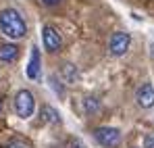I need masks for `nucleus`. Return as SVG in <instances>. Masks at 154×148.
<instances>
[{"mask_svg":"<svg viewBox=\"0 0 154 148\" xmlns=\"http://www.w3.org/2000/svg\"><path fill=\"white\" fill-rule=\"evenodd\" d=\"M2 106H4V104H2V98H0V113H2Z\"/></svg>","mask_w":154,"mask_h":148,"instance_id":"2eb2a0df","label":"nucleus"},{"mask_svg":"<svg viewBox=\"0 0 154 148\" xmlns=\"http://www.w3.org/2000/svg\"><path fill=\"white\" fill-rule=\"evenodd\" d=\"M135 102L140 109H152L154 106V86L152 83H142L137 94H135Z\"/></svg>","mask_w":154,"mask_h":148,"instance_id":"423d86ee","label":"nucleus"},{"mask_svg":"<svg viewBox=\"0 0 154 148\" xmlns=\"http://www.w3.org/2000/svg\"><path fill=\"white\" fill-rule=\"evenodd\" d=\"M131 46V36L125 31H115L108 40V52L112 56H123Z\"/></svg>","mask_w":154,"mask_h":148,"instance_id":"20e7f679","label":"nucleus"},{"mask_svg":"<svg viewBox=\"0 0 154 148\" xmlns=\"http://www.w3.org/2000/svg\"><path fill=\"white\" fill-rule=\"evenodd\" d=\"M27 77L29 79H40V50L31 48V56H29V65H27Z\"/></svg>","mask_w":154,"mask_h":148,"instance_id":"6e6552de","label":"nucleus"},{"mask_svg":"<svg viewBox=\"0 0 154 148\" xmlns=\"http://www.w3.org/2000/svg\"><path fill=\"white\" fill-rule=\"evenodd\" d=\"M40 117H42L44 123H52V125L60 123V115H58V111H56L54 106H50V104H44V106H42Z\"/></svg>","mask_w":154,"mask_h":148,"instance_id":"9d476101","label":"nucleus"},{"mask_svg":"<svg viewBox=\"0 0 154 148\" xmlns=\"http://www.w3.org/2000/svg\"><path fill=\"white\" fill-rule=\"evenodd\" d=\"M131 148H135V146H131Z\"/></svg>","mask_w":154,"mask_h":148,"instance_id":"dca6fc26","label":"nucleus"},{"mask_svg":"<svg viewBox=\"0 0 154 148\" xmlns=\"http://www.w3.org/2000/svg\"><path fill=\"white\" fill-rule=\"evenodd\" d=\"M19 56V48L15 44H0V61L2 63H13Z\"/></svg>","mask_w":154,"mask_h":148,"instance_id":"9b49d317","label":"nucleus"},{"mask_svg":"<svg viewBox=\"0 0 154 148\" xmlns=\"http://www.w3.org/2000/svg\"><path fill=\"white\" fill-rule=\"evenodd\" d=\"M81 106H83V111H85L88 115H94V113L100 111L102 100L98 98L96 94H88V96H83V100H81Z\"/></svg>","mask_w":154,"mask_h":148,"instance_id":"1a4fd4ad","label":"nucleus"},{"mask_svg":"<svg viewBox=\"0 0 154 148\" xmlns=\"http://www.w3.org/2000/svg\"><path fill=\"white\" fill-rule=\"evenodd\" d=\"M144 148H154V138L152 136H146V138H144Z\"/></svg>","mask_w":154,"mask_h":148,"instance_id":"ddd939ff","label":"nucleus"},{"mask_svg":"<svg viewBox=\"0 0 154 148\" xmlns=\"http://www.w3.org/2000/svg\"><path fill=\"white\" fill-rule=\"evenodd\" d=\"M4 148H31V144L27 140H23V138H11Z\"/></svg>","mask_w":154,"mask_h":148,"instance_id":"f8f14e48","label":"nucleus"},{"mask_svg":"<svg viewBox=\"0 0 154 148\" xmlns=\"http://www.w3.org/2000/svg\"><path fill=\"white\" fill-rule=\"evenodd\" d=\"M13 104H15V113H17L19 119H29L33 115V111H35V98H33V94L29 90H19L15 94Z\"/></svg>","mask_w":154,"mask_h":148,"instance_id":"f03ea898","label":"nucleus"},{"mask_svg":"<svg viewBox=\"0 0 154 148\" xmlns=\"http://www.w3.org/2000/svg\"><path fill=\"white\" fill-rule=\"evenodd\" d=\"M60 2H63V0H42L44 6H58Z\"/></svg>","mask_w":154,"mask_h":148,"instance_id":"4468645a","label":"nucleus"},{"mask_svg":"<svg viewBox=\"0 0 154 148\" xmlns=\"http://www.w3.org/2000/svg\"><path fill=\"white\" fill-rule=\"evenodd\" d=\"M94 138H96V142L100 146L115 148V146H119V142H121V129L110 127V125H104V127H98L94 131Z\"/></svg>","mask_w":154,"mask_h":148,"instance_id":"7ed1b4c3","label":"nucleus"},{"mask_svg":"<svg viewBox=\"0 0 154 148\" xmlns=\"http://www.w3.org/2000/svg\"><path fill=\"white\" fill-rule=\"evenodd\" d=\"M60 79L65 81V83H77L79 79H81V73H79V69H77L75 65H71V63H63L60 65Z\"/></svg>","mask_w":154,"mask_h":148,"instance_id":"0eeeda50","label":"nucleus"},{"mask_svg":"<svg viewBox=\"0 0 154 148\" xmlns=\"http://www.w3.org/2000/svg\"><path fill=\"white\" fill-rule=\"evenodd\" d=\"M42 42H44V46L48 52H58L60 46H63V40H60V36H58V31L50 27V25H44V29H42Z\"/></svg>","mask_w":154,"mask_h":148,"instance_id":"39448f33","label":"nucleus"},{"mask_svg":"<svg viewBox=\"0 0 154 148\" xmlns=\"http://www.w3.org/2000/svg\"><path fill=\"white\" fill-rule=\"evenodd\" d=\"M0 31L11 40H21L27 33L25 19L17 8H4L0 11Z\"/></svg>","mask_w":154,"mask_h":148,"instance_id":"f257e3e1","label":"nucleus"}]
</instances>
